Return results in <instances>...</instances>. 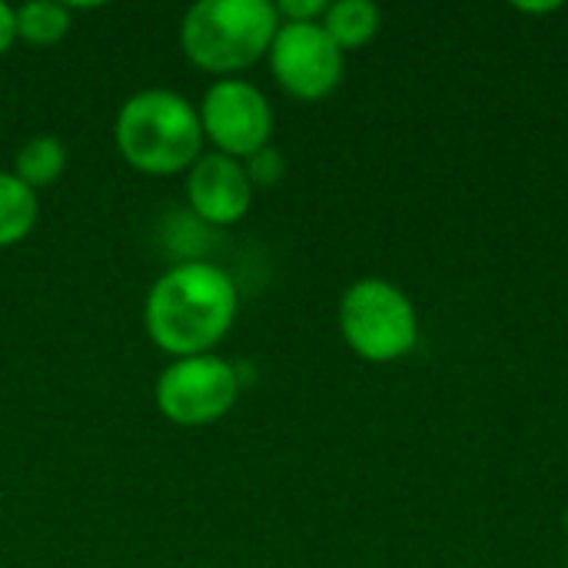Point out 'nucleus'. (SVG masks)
Returning a JSON list of instances; mask_svg holds the SVG:
<instances>
[{
    "label": "nucleus",
    "mask_w": 568,
    "mask_h": 568,
    "mask_svg": "<svg viewBox=\"0 0 568 568\" xmlns=\"http://www.w3.org/2000/svg\"><path fill=\"white\" fill-rule=\"evenodd\" d=\"M240 290L210 260H183L160 273L143 303V326L156 349L173 359L213 353L233 329Z\"/></svg>",
    "instance_id": "nucleus-1"
},
{
    "label": "nucleus",
    "mask_w": 568,
    "mask_h": 568,
    "mask_svg": "<svg viewBox=\"0 0 568 568\" xmlns=\"http://www.w3.org/2000/svg\"><path fill=\"white\" fill-rule=\"evenodd\" d=\"M120 156L146 176L186 173L203 156V126L196 103L166 87H146L126 97L113 120Z\"/></svg>",
    "instance_id": "nucleus-2"
},
{
    "label": "nucleus",
    "mask_w": 568,
    "mask_h": 568,
    "mask_svg": "<svg viewBox=\"0 0 568 568\" xmlns=\"http://www.w3.org/2000/svg\"><path fill=\"white\" fill-rule=\"evenodd\" d=\"M276 30L280 13L270 0H196L180 20V50L223 80L260 63Z\"/></svg>",
    "instance_id": "nucleus-3"
},
{
    "label": "nucleus",
    "mask_w": 568,
    "mask_h": 568,
    "mask_svg": "<svg viewBox=\"0 0 568 568\" xmlns=\"http://www.w3.org/2000/svg\"><path fill=\"white\" fill-rule=\"evenodd\" d=\"M339 329L346 346L369 363H393L413 353L419 320L413 300L386 280H356L339 300Z\"/></svg>",
    "instance_id": "nucleus-4"
},
{
    "label": "nucleus",
    "mask_w": 568,
    "mask_h": 568,
    "mask_svg": "<svg viewBox=\"0 0 568 568\" xmlns=\"http://www.w3.org/2000/svg\"><path fill=\"white\" fill-rule=\"evenodd\" d=\"M153 399L160 416L173 426H213L236 406L240 373L230 359L216 353L183 356L160 373Z\"/></svg>",
    "instance_id": "nucleus-5"
},
{
    "label": "nucleus",
    "mask_w": 568,
    "mask_h": 568,
    "mask_svg": "<svg viewBox=\"0 0 568 568\" xmlns=\"http://www.w3.org/2000/svg\"><path fill=\"white\" fill-rule=\"evenodd\" d=\"M203 140L226 156L246 160L256 150L270 146L273 136V106L266 93L240 77L213 80L196 103Z\"/></svg>",
    "instance_id": "nucleus-6"
},
{
    "label": "nucleus",
    "mask_w": 568,
    "mask_h": 568,
    "mask_svg": "<svg viewBox=\"0 0 568 568\" xmlns=\"http://www.w3.org/2000/svg\"><path fill=\"white\" fill-rule=\"evenodd\" d=\"M266 60L276 83L290 97L306 103L329 97L339 87L346 67L343 50L323 30V23H286V20H280Z\"/></svg>",
    "instance_id": "nucleus-7"
},
{
    "label": "nucleus",
    "mask_w": 568,
    "mask_h": 568,
    "mask_svg": "<svg viewBox=\"0 0 568 568\" xmlns=\"http://www.w3.org/2000/svg\"><path fill=\"white\" fill-rule=\"evenodd\" d=\"M253 183L243 160L203 150V156L186 170V203L210 226H233L253 206Z\"/></svg>",
    "instance_id": "nucleus-8"
},
{
    "label": "nucleus",
    "mask_w": 568,
    "mask_h": 568,
    "mask_svg": "<svg viewBox=\"0 0 568 568\" xmlns=\"http://www.w3.org/2000/svg\"><path fill=\"white\" fill-rule=\"evenodd\" d=\"M67 170V146L60 136L53 133H37L27 143H20V150L13 153V176L20 183H27L33 193H40L43 186H53Z\"/></svg>",
    "instance_id": "nucleus-9"
},
{
    "label": "nucleus",
    "mask_w": 568,
    "mask_h": 568,
    "mask_svg": "<svg viewBox=\"0 0 568 568\" xmlns=\"http://www.w3.org/2000/svg\"><path fill=\"white\" fill-rule=\"evenodd\" d=\"M40 216L37 193L20 183L10 170H0V250L23 243Z\"/></svg>",
    "instance_id": "nucleus-10"
},
{
    "label": "nucleus",
    "mask_w": 568,
    "mask_h": 568,
    "mask_svg": "<svg viewBox=\"0 0 568 568\" xmlns=\"http://www.w3.org/2000/svg\"><path fill=\"white\" fill-rule=\"evenodd\" d=\"M13 20H17V40L30 47H53L70 33L73 7L57 0H27L13 7Z\"/></svg>",
    "instance_id": "nucleus-11"
},
{
    "label": "nucleus",
    "mask_w": 568,
    "mask_h": 568,
    "mask_svg": "<svg viewBox=\"0 0 568 568\" xmlns=\"http://www.w3.org/2000/svg\"><path fill=\"white\" fill-rule=\"evenodd\" d=\"M323 30L333 37V43L346 53L363 43H369L379 30V7L369 0H336L323 13Z\"/></svg>",
    "instance_id": "nucleus-12"
},
{
    "label": "nucleus",
    "mask_w": 568,
    "mask_h": 568,
    "mask_svg": "<svg viewBox=\"0 0 568 568\" xmlns=\"http://www.w3.org/2000/svg\"><path fill=\"white\" fill-rule=\"evenodd\" d=\"M243 166H246V176H250L253 190H256V186L273 190V186L286 176V156H283L273 143L263 146V150H256L253 156H246Z\"/></svg>",
    "instance_id": "nucleus-13"
},
{
    "label": "nucleus",
    "mask_w": 568,
    "mask_h": 568,
    "mask_svg": "<svg viewBox=\"0 0 568 568\" xmlns=\"http://www.w3.org/2000/svg\"><path fill=\"white\" fill-rule=\"evenodd\" d=\"M326 7H329L326 0H280L276 13L286 23H320Z\"/></svg>",
    "instance_id": "nucleus-14"
},
{
    "label": "nucleus",
    "mask_w": 568,
    "mask_h": 568,
    "mask_svg": "<svg viewBox=\"0 0 568 568\" xmlns=\"http://www.w3.org/2000/svg\"><path fill=\"white\" fill-rule=\"evenodd\" d=\"M17 43V20H13V7L0 0V57Z\"/></svg>",
    "instance_id": "nucleus-15"
}]
</instances>
